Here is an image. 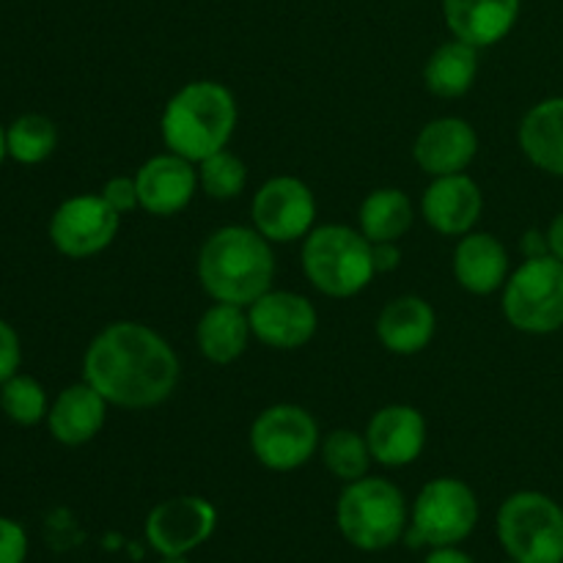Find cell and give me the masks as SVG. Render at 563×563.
I'll list each match as a JSON object with an SVG mask.
<instances>
[{"label": "cell", "instance_id": "cell-18", "mask_svg": "<svg viewBox=\"0 0 563 563\" xmlns=\"http://www.w3.org/2000/svg\"><path fill=\"white\" fill-rule=\"evenodd\" d=\"M108 399L99 394L97 388L82 379V383L69 385L60 390L53 399L47 412V429L53 440L60 445H86L102 432L104 421H108Z\"/></svg>", "mask_w": 563, "mask_h": 563}, {"label": "cell", "instance_id": "cell-37", "mask_svg": "<svg viewBox=\"0 0 563 563\" xmlns=\"http://www.w3.org/2000/svg\"><path fill=\"white\" fill-rule=\"evenodd\" d=\"M5 157H9V146H5V126L0 124V165L5 163Z\"/></svg>", "mask_w": 563, "mask_h": 563}, {"label": "cell", "instance_id": "cell-32", "mask_svg": "<svg viewBox=\"0 0 563 563\" xmlns=\"http://www.w3.org/2000/svg\"><path fill=\"white\" fill-rule=\"evenodd\" d=\"M22 366V344L16 330L0 317V385L14 377Z\"/></svg>", "mask_w": 563, "mask_h": 563}, {"label": "cell", "instance_id": "cell-30", "mask_svg": "<svg viewBox=\"0 0 563 563\" xmlns=\"http://www.w3.org/2000/svg\"><path fill=\"white\" fill-rule=\"evenodd\" d=\"M27 550H31V542H27L25 528L16 520L0 517V563H25Z\"/></svg>", "mask_w": 563, "mask_h": 563}, {"label": "cell", "instance_id": "cell-6", "mask_svg": "<svg viewBox=\"0 0 563 563\" xmlns=\"http://www.w3.org/2000/svg\"><path fill=\"white\" fill-rule=\"evenodd\" d=\"M500 548L520 563H563V506L537 489H520L495 517Z\"/></svg>", "mask_w": 563, "mask_h": 563}, {"label": "cell", "instance_id": "cell-25", "mask_svg": "<svg viewBox=\"0 0 563 563\" xmlns=\"http://www.w3.org/2000/svg\"><path fill=\"white\" fill-rule=\"evenodd\" d=\"M357 220H361V234L372 245H377V242H399L412 229L416 209H412L410 196L405 190L379 187V190L368 192L363 198Z\"/></svg>", "mask_w": 563, "mask_h": 563}, {"label": "cell", "instance_id": "cell-11", "mask_svg": "<svg viewBox=\"0 0 563 563\" xmlns=\"http://www.w3.org/2000/svg\"><path fill=\"white\" fill-rule=\"evenodd\" d=\"M251 220L269 242L306 240L317 220V198L297 176H273L253 196Z\"/></svg>", "mask_w": 563, "mask_h": 563}, {"label": "cell", "instance_id": "cell-20", "mask_svg": "<svg viewBox=\"0 0 563 563\" xmlns=\"http://www.w3.org/2000/svg\"><path fill=\"white\" fill-rule=\"evenodd\" d=\"M454 278L465 291L487 297L504 289L509 280V253L498 236L487 231H471L456 242Z\"/></svg>", "mask_w": 563, "mask_h": 563}, {"label": "cell", "instance_id": "cell-22", "mask_svg": "<svg viewBox=\"0 0 563 563\" xmlns=\"http://www.w3.org/2000/svg\"><path fill=\"white\" fill-rule=\"evenodd\" d=\"M253 339L247 308L231 302H212L196 324V344L201 355L214 366L240 361Z\"/></svg>", "mask_w": 563, "mask_h": 563}, {"label": "cell", "instance_id": "cell-3", "mask_svg": "<svg viewBox=\"0 0 563 563\" xmlns=\"http://www.w3.org/2000/svg\"><path fill=\"white\" fill-rule=\"evenodd\" d=\"M236 121L240 104L231 88L218 80H192L165 102L159 135L168 152L198 165L229 146Z\"/></svg>", "mask_w": 563, "mask_h": 563}, {"label": "cell", "instance_id": "cell-12", "mask_svg": "<svg viewBox=\"0 0 563 563\" xmlns=\"http://www.w3.org/2000/svg\"><path fill=\"white\" fill-rule=\"evenodd\" d=\"M218 528V509L201 495H176L148 511L146 542L159 559L187 555L207 544Z\"/></svg>", "mask_w": 563, "mask_h": 563}, {"label": "cell", "instance_id": "cell-5", "mask_svg": "<svg viewBox=\"0 0 563 563\" xmlns=\"http://www.w3.org/2000/svg\"><path fill=\"white\" fill-rule=\"evenodd\" d=\"M302 273L324 297L361 295L377 278L372 242L350 225H319L302 240Z\"/></svg>", "mask_w": 563, "mask_h": 563}, {"label": "cell", "instance_id": "cell-9", "mask_svg": "<svg viewBox=\"0 0 563 563\" xmlns=\"http://www.w3.org/2000/svg\"><path fill=\"white\" fill-rule=\"evenodd\" d=\"M322 449L319 423L306 407L273 405L256 416L251 427V451L267 471L291 473L308 465Z\"/></svg>", "mask_w": 563, "mask_h": 563}, {"label": "cell", "instance_id": "cell-23", "mask_svg": "<svg viewBox=\"0 0 563 563\" xmlns=\"http://www.w3.org/2000/svg\"><path fill=\"white\" fill-rule=\"evenodd\" d=\"M522 154L553 176H563V97H550L533 104L517 130Z\"/></svg>", "mask_w": 563, "mask_h": 563}, {"label": "cell", "instance_id": "cell-15", "mask_svg": "<svg viewBox=\"0 0 563 563\" xmlns=\"http://www.w3.org/2000/svg\"><path fill=\"white\" fill-rule=\"evenodd\" d=\"M484 212V192L467 174L438 176L421 198V214L443 236H465L476 231Z\"/></svg>", "mask_w": 563, "mask_h": 563}, {"label": "cell", "instance_id": "cell-4", "mask_svg": "<svg viewBox=\"0 0 563 563\" xmlns=\"http://www.w3.org/2000/svg\"><path fill=\"white\" fill-rule=\"evenodd\" d=\"M335 526L341 537L363 553H379L401 542L410 526L405 493L383 476L350 482L335 504Z\"/></svg>", "mask_w": 563, "mask_h": 563}, {"label": "cell", "instance_id": "cell-17", "mask_svg": "<svg viewBox=\"0 0 563 563\" xmlns=\"http://www.w3.org/2000/svg\"><path fill=\"white\" fill-rule=\"evenodd\" d=\"M363 434L374 462L385 467H407L427 449V418L410 405H388L374 412Z\"/></svg>", "mask_w": 563, "mask_h": 563}, {"label": "cell", "instance_id": "cell-10", "mask_svg": "<svg viewBox=\"0 0 563 563\" xmlns=\"http://www.w3.org/2000/svg\"><path fill=\"white\" fill-rule=\"evenodd\" d=\"M119 225L121 214L102 196L82 192L58 203L49 218V242L66 258H91L113 245Z\"/></svg>", "mask_w": 563, "mask_h": 563}, {"label": "cell", "instance_id": "cell-36", "mask_svg": "<svg viewBox=\"0 0 563 563\" xmlns=\"http://www.w3.org/2000/svg\"><path fill=\"white\" fill-rule=\"evenodd\" d=\"M548 242H550V256L561 258L563 262V212L555 214L553 223L548 225Z\"/></svg>", "mask_w": 563, "mask_h": 563}, {"label": "cell", "instance_id": "cell-16", "mask_svg": "<svg viewBox=\"0 0 563 563\" xmlns=\"http://www.w3.org/2000/svg\"><path fill=\"white\" fill-rule=\"evenodd\" d=\"M478 154V135L471 121L456 119V115H443L434 119L418 132L412 157L418 168L432 179L451 174H465L467 165Z\"/></svg>", "mask_w": 563, "mask_h": 563}, {"label": "cell", "instance_id": "cell-24", "mask_svg": "<svg viewBox=\"0 0 563 563\" xmlns=\"http://www.w3.org/2000/svg\"><path fill=\"white\" fill-rule=\"evenodd\" d=\"M478 77V47L473 44L451 38V42L440 44L432 55H429L427 66H423V82H427L429 93L440 99H460L473 88Z\"/></svg>", "mask_w": 563, "mask_h": 563}, {"label": "cell", "instance_id": "cell-29", "mask_svg": "<svg viewBox=\"0 0 563 563\" xmlns=\"http://www.w3.org/2000/svg\"><path fill=\"white\" fill-rule=\"evenodd\" d=\"M247 185V168L229 148L209 154L198 163V187L214 201H231Z\"/></svg>", "mask_w": 563, "mask_h": 563}, {"label": "cell", "instance_id": "cell-19", "mask_svg": "<svg viewBox=\"0 0 563 563\" xmlns=\"http://www.w3.org/2000/svg\"><path fill=\"white\" fill-rule=\"evenodd\" d=\"M451 36L484 49L504 42L520 20V0H443Z\"/></svg>", "mask_w": 563, "mask_h": 563}, {"label": "cell", "instance_id": "cell-34", "mask_svg": "<svg viewBox=\"0 0 563 563\" xmlns=\"http://www.w3.org/2000/svg\"><path fill=\"white\" fill-rule=\"evenodd\" d=\"M520 251L526 258H542L550 256V242H548V231L539 229H528L520 240Z\"/></svg>", "mask_w": 563, "mask_h": 563}, {"label": "cell", "instance_id": "cell-28", "mask_svg": "<svg viewBox=\"0 0 563 563\" xmlns=\"http://www.w3.org/2000/svg\"><path fill=\"white\" fill-rule=\"evenodd\" d=\"M0 410L16 427H36V423L47 421V390L36 377L16 372L14 377L0 385Z\"/></svg>", "mask_w": 563, "mask_h": 563}, {"label": "cell", "instance_id": "cell-1", "mask_svg": "<svg viewBox=\"0 0 563 563\" xmlns=\"http://www.w3.org/2000/svg\"><path fill=\"white\" fill-rule=\"evenodd\" d=\"M174 346L141 322H113L99 330L82 355V379L124 410H148L174 396L179 385Z\"/></svg>", "mask_w": 563, "mask_h": 563}, {"label": "cell", "instance_id": "cell-31", "mask_svg": "<svg viewBox=\"0 0 563 563\" xmlns=\"http://www.w3.org/2000/svg\"><path fill=\"white\" fill-rule=\"evenodd\" d=\"M99 196L110 203L119 214L132 212V209H141L137 201V185L135 176H113V179L104 181V187L99 190Z\"/></svg>", "mask_w": 563, "mask_h": 563}, {"label": "cell", "instance_id": "cell-35", "mask_svg": "<svg viewBox=\"0 0 563 563\" xmlns=\"http://www.w3.org/2000/svg\"><path fill=\"white\" fill-rule=\"evenodd\" d=\"M423 563H476V561H473L465 550H460V544H454V548H432Z\"/></svg>", "mask_w": 563, "mask_h": 563}, {"label": "cell", "instance_id": "cell-2", "mask_svg": "<svg viewBox=\"0 0 563 563\" xmlns=\"http://www.w3.org/2000/svg\"><path fill=\"white\" fill-rule=\"evenodd\" d=\"M196 269L214 302L247 308L273 289V242L247 225H223L203 240Z\"/></svg>", "mask_w": 563, "mask_h": 563}, {"label": "cell", "instance_id": "cell-13", "mask_svg": "<svg viewBox=\"0 0 563 563\" xmlns=\"http://www.w3.org/2000/svg\"><path fill=\"white\" fill-rule=\"evenodd\" d=\"M253 339L262 341L269 350H300L317 335L319 313L308 297L297 291H275L258 297L247 306Z\"/></svg>", "mask_w": 563, "mask_h": 563}, {"label": "cell", "instance_id": "cell-38", "mask_svg": "<svg viewBox=\"0 0 563 563\" xmlns=\"http://www.w3.org/2000/svg\"><path fill=\"white\" fill-rule=\"evenodd\" d=\"M159 563H190L187 555H174V559H159Z\"/></svg>", "mask_w": 563, "mask_h": 563}, {"label": "cell", "instance_id": "cell-8", "mask_svg": "<svg viewBox=\"0 0 563 563\" xmlns=\"http://www.w3.org/2000/svg\"><path fill=\"white\" fill-rule=\"evenodd\" d=\"M504 317L528 335L563 330V262L555 256L526 258L504 286Z\"/></svg>", "mask_w": 563, "mask_h": 563}, {"label": "cell", "instance_id": "cell-21", "mask_svg": "<svg viewBox=\"0 0 563 563\" xmlns=\"http://www.w3.org/2000/svg\"><path fill=\"white\" fill-rule=\"evenodd\" d=\"M438 333V313L423 297L405 295L390 300L377 317V339L394 355H418Z\"/></svg>", "mask_w": 563, "mask_h": 563}, {"label": "cell", "instance_id": "cell-26", "mask_svg": "<svg viewBox=\"0 0 563 563\" xmlns=\"http://www.w3.org/2000/svg\"><path fill=\"white\" fill-rule=\"evenodd\" d=\"M9 157L20 165H38L58 148V126L42 113H22L5 126Z\"/></svg>", "mask_w": 563, "mask_h": 563}, {"label": "cell", "instance_id": "cell-33", "mask_svg": "<svg viewBox=\"0 0 563 563\" xmlns=\"http://www.w3.org/2000/svg\"><path fill=\"white\" fill-rule=\"evenodd\" d=\"M372 256H374V269H377V275L394 273V269L401 264L399 242H377V245H372Z\"/></svg>", "mask_w": 563, "mask_h": 563}, {"label": "cell", "instance_id": "cell-7", "mask_svg": "<svg viewBox=\"0 0 563 563\" xmlns=\"http://www.w3.org/2000/svg\"><path fill=\"white\" fill-rule=\"evenodd\" d=\"M478 526V498L462 478L443 476L423 484L410 511L405 542L410 548H454Z\"/></svg>", "mask_w": 563, "mask_h": 563}, {"label": "cell", "instance_id": "cell-39", "mask_svg": "<svg viewBox=\"0 0 563 563\" xmlns=\"http://www.w3.org/2000/svg\"><path fill=\"white\" fill-rule=\"evenodd\" d=\"M506 563H520V561H511V559H509V561H506Z\"/></svg>", "mask_w": 563, "mask_h": 563}, {"label": "cell", "instance_id": "cell-27", "mask_svg": "<svg viewBox=\"0 0 563 563\" xmlns=\"http://www.w3.org/2000/svg\"><path fill=\"white\" fill-rule=\"evenodd\" d=\"M322 462L339 482L350 484L368 476L374 456L366 434L355 432V429H335L322 443Z\"/></svg>", "mask_w": 563, "mask_h": 563}, {"label": "cell", "instance_id": "cell-14", "mask_svg": "<svg viewBox=\"0 0 563 563\" xmlns=\"http://www.w3.org/2000/svg\"><path fill=\"white\" fill-rule=\"evenodd\" d=\"M137 201L154 218H174L185 212L198 190V168L174 152L154 154L135 170Z\"/></svg>", "mask_w": 563, "mask_h": 563}]
</instances>
